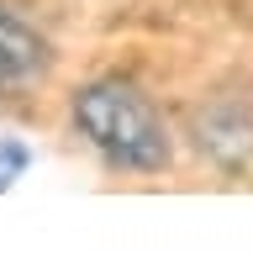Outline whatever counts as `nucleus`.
Here are the masks:
<instances>
[{"label":"nucleus","mask_w":253,"mask_h":253,"mask_svg":"<svg viewBox=\"0 0 253 253\" xmlns=\"http://www.w3.org/2000/svg\"><path fill=\"white\" fill-rule=\"evenodd\" d=\"M27 164H32V148L21 137H0V190H11L21 174H27Z\"/></svg>","instance_id":"7ed1b4c3"},{"label":"nucleus","mask_w":253,"mask_h":253,"mask_svg":"<svg viewBox=\"0 0 253 253\" xmlns=\"http://www.w3.org/2000/svg\"><path fill=\"white\" fill-rule=\"evenodd\" d=\"M47 69V37L21 11L0 5V84H27Z\"/></svg>","instance_id":"f03ea898"},{"label":"nucleus","mask_w":253,"mask_h":253,"mask_svg":"<svg viewBox=\"0 0 253 253\" xmlns=\"http://www.w3.org/2000/svg\"><path fill=\"white\" fill-rule=\"evenodd\" d=\"M74 126L90 137V148L116 169L153 174L169 164V132L158 111L122 79H95L74 95Z\"/></svg>","instance_id":"f257e3e1"}]
</instances>
